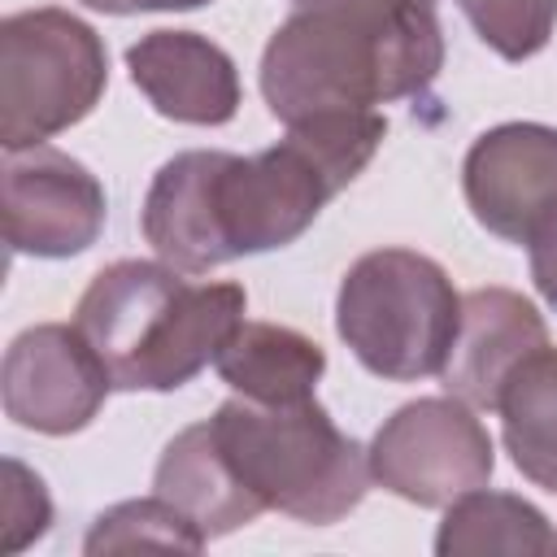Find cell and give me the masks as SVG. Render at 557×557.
I'll list each match as a JSON object with an SVG mask.
<instances>
[{"label":"cell","instance_id":"cell-1","mask_svg":"<svg viewBox=\"0 0 557 557\" xmlns=\"http://www.w3.org/2000/svg\"><path fill=\"white\" fill-rule=\"evenodd\" d=\"M387 117L318 113L257 157L191 148L170 157L144 196V239L183 274H209L235 257L300 239L379 152Z\"/></svg>","mask_w":557,"mask_h":557},{"label":"cell","instance_id":"cell-2","mask_svg":"<svg viewBox=\"0 0 557 557\" xmlns=\"http://www.w3.org/2000/svg\"><path fill=\"white\" fill-rule=\"evenodd\" d=\"M444 65L435 0L300 4L261 52V96L292 126L422 96Z\"/></svg>","mask_w":557,"mask_h":557},{"label":"cell","instance_id":"cell-3","mask_svg":"<svg viewBox=\"0 0 557 557\" xmlns=\"http://www.w3.org/2000/svg\"><path fill=\"white\" fill-rule=\"evenodd\" d=\"M239 283H187L170 261H113L78 296L74 326L117 392H174L191 383L244 322Z\"/></svg>","mask_w":557,"mask_h":557},{"label":"cell","instance_id":"cell-4","mask_svg":"<svg viewBox=\"0 0 557 557\" xmlns=\"http://www.w3.org/2000/svg\"><path fill=\"white\" fill-rule=\"evenodd\" d=\"M209 426L257 505L309 527L339 522L374 479L366 448L344 435L313 396L287 405L235 396L218 405Z\"/></svg>","mask_w":557,"mask_h":557},{"label":"cell","instance_id":"cell-5","mask_svg":"<svg viewBox=\"0 0 557 557\" xmlns=\"http://www.w3.org/2000/svg\"><path fill=\"white\" fill-rule=\"evenodd\" d=\"M461 296L440 261L413 248L357 257L335 296V331L352 357L392 383L440 374L457 339Z\"/></svg>","mask_w":557,"mask_h":557},{"label":"cell","instance_id":"cell-6","mask_svg":"<svg viewBox=\"0 0 557 557\" xmlns=\"http://www.w3.org/2000/svg\"><path fill=\"white\" fill-rule=\"evenodd\" d=\"M109 87L100 35L57 9H22L0 22V144L22 152L83 122Z\"/></svg>","mask_w":557,"mask_h":557},{"label":"cell","instance_id":"cell-7","mask_svg":"<svg viewBox=\"0 0 557 557\" xmlns=\"http://www.w3.org/2000/svg\"><path fill=\"white\" fill-rule=\"evenodd\" d=\"M370 474L392 496L440 509L487 487L496 470L492 435L461 396H422L400 405L366 448Z\"/></svg>","mask_w":557,"mask_h":557},{"label":"cell","instance_id":"cell-8","mask_svg":"<svg viewBox=\"0 0 557 557\" xmlns=\"http://www.w3.org/2000/svg\"><path fill=\"white\" fill-rule=\"evenodd\" d=\"M100 178L61 148L35 144L4 161V244L26 257L87 252L104 231Z\"/></svg>","mask_w":557,"mask_h":557},{"label":"cell","instance_id":"cell-9","mask_svg":"<svg viewBox=\"0 0 557 557\" xmlns=\"http://www.w3.org/2000/svg\"><path fill=\"white\" fill-rule=\"evenodd\" d=\"M109 387L113 379L104 361L74 322H39L22 331L9 344L0 370L4 413L39 435L83 431L100 413Z\"/></svg>","mask_w":557,"mask_h":557},{"label":"cell","instance_id":"cell-10","mask_svg":"<svg viewBox=\"0 0 557 557\" xmlns=\"http://www.w3.org/2000/svg\"><path fill=\"white\" fill-rule=\"evenodd\" d=\"M461 187L483 231L527 244L557 209V131L544 122H505L483 131L466 152Z\"/></svg>","mask_w":557,"mask_h":557},{"label":"cell","instance_id":"cell-11","mask_svg":"<svg viewBox=\"0 0 557 557\" xmlns=\"http://www.w3.org/2000/svg\"><path fill=\"white\" fill-rule=\"evenodd\" d=\"M548 348V326L535 305L509 287H474L461 296L457 339L440 370L448 396H461L474 409H496L509 374Z\"/></svg>","mask_w":557,"mask_h":557},{"label":"cell","instance_id":"cell-12","mask_svg":"<svg viewBox=\"0 0 557 557\" xmlns=\"http://www.w3.org/2000/svg\"><path fill=\"white\" fill-rule=\"evenodd\" d=\"M131 83L148 104L187 126H222L239 109L235 61L196 30H148L126 48Z\"/></svg>","mask_w":557,"mask_h":557},{"label":"cell","instance_id":"cell-13","mask_svg":"<svg viewBox=\"0 0 557 557\" xmlns=\"http://www.w3.org/2000/svg\"><path fill=\"white\" fill-rule=\"evenodd\" d=\"M152 492L165 496L178 513H187L205 531V540L231 535V531H239L265 513L257 505V496L239 483V474L231 470L226 453L218 448L209 418L178 431L165 444L157 474H152Z\"/></svg>","mask_w":557,"mask_h":557},{"label":"cell","instance_id":"cell-14","mask_svg":"<svg viewBox=\"0 0 557 557\" xmlns=\"http://www.w3.org/2000/svg\"><path fill=\"white\" fill-rule=\"evenodd\" d=\"M222 383H231L239 396L261 405H287L313 396L326 352L318 339L300 335L296 326L278 322H239L231 339L213 357Z\"/></svg>","mask_w":557,"mask_h":557},{"label":"cell","instance_id":"cell-15","mask_svg":"<svg viewBox=\"0 0 557 557\" xmlns=\"http://www.w3.org/2000/svg\"><path fill=\"white\" fill-rule=\"evenodd\" d=\"M435 553L440 557H487V553L557 557V531L531 500L474 487L453 505H444Z\"/></svg>","mask_w":557,"mask_h":557},{"label":"cell","instance_id":"cell-16","mask_svg":"<svg viewBox=\"0 0 557 557\" xmlns=\"http://www.w3.org/2000/svg\"><path fill=\"white\" fill-rule=\"evenodd\" d=\"M496 413L513 466L535 487L557 492V348L531 352L509 374Z\"/></svg>","mask_w":557,"mask_h":557},{"label":"cell","instance_id":"cell-17","mask_svg":"<svg viewBox=\"0 0 557 557\" xmlns=\"http://www.w3.org/2000/svg\"><path fill=\"white\" fill-rule=\"evenodd\" d=\"M131 548H174V553H200L205 548V531L178 513L165 496H148V500H122L113 509H104L87 540L83 553L100 557V553H131Z\"/></svg>","mask_w":557,"mask_h":557},{"label":"cell","instance_id":"cell-18","mask_svg":"<svg viewBox=\"0 0 557 557\" xmlns=\"http://www.w3.org/2000/svg\"><path fill=\"white\" fill-rule=\"evenodd\" d=\"M474 35L505 61L535 57L557 26V0H457Z\"/></svg>","mask_w":557,"mask_h":557},{"label":"cell","instance_id":"cell-19","mask_svg":"<svg viewBox=\"0 0 557 557\" xmlns=\"http://www.w3.org/2000/svg\"><path fill=\"white\" fill-rule=\"evenodd\" d=\"M52 522V500L44 492V479L26 470L17 457L4 461V496H0V548L22 553L35 544Z\"/></svg>","mask_w":557,"mask_h":557},{"label":"cell","instance_id":"cell-20","mask_svg":"<svg viewBox=\"0 0 557 557\" xmlns=\"http://www.w3.org/2000/svg\"><path fill=\"white\" fill-rule=\"evenodd\" d=\"M527 252H531V278H535L540 296L557 309V209L531 231Z\"/></svg>","mask_w":557,"mask_h":557},{"label":"cell","instance_id":"cell-21","mask_svg":"<svg viewBox=\"0 0 557 557\" xmlns=\"http://www.w3.org/2000/svg\"><path fill=\"white\" fill-rule=\"evenodd\" d=\"M122 13H148V9H200L209 0H117Z\"/></svg>","mask_w":557,"mask_h":557},{"label":"cell","instance_id":"cell-22","mask_svg":"<svg viewBox=\"0 0 557 557\" xmlns=\"http://www.w3.org/2000/svg\"><path fill=\"white\" fill-rule=\"evenodd\" d=\"M296 4H322V0H296Z\"/></svg>","mask_w":557,"mask_h":557}]
</instances>
